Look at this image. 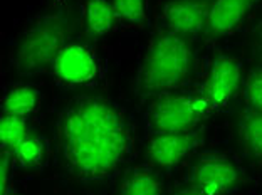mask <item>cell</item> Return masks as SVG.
Returning a JSON list of instances; mask_svg holds the SVG:
<instances>
[{"label":"cell","mask_w":262,"mask_h":195,"mask_svg":"<svg viewBox=\"0 0 262 195\" xmlns=\"http://www.w3.org/2000/svg\"><path fill=\"white\" fill-rule=\"evenodd\" d=\"M62 168L81 185H103L136 157V132L120 103L99 94H76L56 121Z\"/></svg>","instance_id":"1"},{"label":"cell","mask_w":262,"mask_h":195,"mask_svg":"<svg viewBox=\"0 0 262 195\" xmlns=\"http://www.w3.org/2000/svg\"><path fill=\"white\" fill-rule=\"evenodd\" d=\"M77 19L74 9L64 5L34 15L10 46V69L27 78L51 73L57 56L74 37Z\"/></svg>","instance_id":"2"},{"label":"cell","mask_w":262,"mask_h":195,"mask_svg":"<svg viewBox=\"0 0 262 195\" xmlns=\"http://www.w3.org/2000/svg\"><path fill=\"white\" fill-rule=\"evenodd\" d=\"M195 42L155 29L143 52L135 91L150 99L158 94L185 90L195 73Z\"/></svg>","instance_id":"3"},{"label":"cell","mask_w":262,"mask_h":195,"mask_svg":"<svg viewBox=\"0 0 262 195\" xmlns=\"http://www.w3.org/2000/svg\"><path fill=\"white\" fill-rule=\"evenodd\" d=\"M205 118L196 90H177L148 99L143 123L146 133H183L199 128Z\"/></svg>","instance_id":"4"},{"label":"cell","mask_w":262,"mask_h":195,"mask_svg":"<svg viewBox=\"0 0 262 195\" xmlns=\"http://www.w3.org/2000/svg\"><path fill=\"white\" fill-rule=\"evenodd\" d=\"M244 79L246 71L239 57L224 52L213 54L204 71V79L196 90L205 115L210 116L224 110L237 96V93L242 91Z\"/></svg>","instance_id":"5"},{"label":"cell","mask_w":262,"mask_h":195,"mask_svg":"<svg viewBox=\"0 0 262 195\" xmlns=\"http://www.w3.org/2000/svg\"><path fill=\"white\" fill-rule=\"evenodd\" d=\"M242 180V165L227 151L205 150L190 160L187 182L210 195H230Z\"/></svg>","instance_id":"6"},{"label":"cell","mask_w":262,"mask_h":195,"mask_svg":"<svg viewBox=\"0 0 262 195\" xmlns=\"http://www.w3.org/2000/svg\"><path fill=\"white\" fill-rule=\"evenodd\" d=\"M51 74L61 86L89 88L101 79L103 64L91 44L71 40L54 61Z\"/></svg>","instance_id":"7"},{"label":"cell","mask_w":262,"mask_h":195,"mask_svg":"<svg viewBox=\"0 0 262 195\" xmlns=\"http://www.w3.org/2000/svg\"><path fill=\"white\" fill-rule=\"evenodd\" d=\"M210 0H165L155 12V29L196 42L204 37Z\"/></svg>","instance_id":"8"},{"label":"cell","mask_w":262,"mask_h":195,"mask_svg":"<svg viewBox=\"0 0 262 195\" xmlns=\"http://www.w3.org/2000/svg\"><path fill=\"white\" fill-rule=\"evenodd\" d=\"M200 145V128L183 133H146L145 151L148 163L170 172L192 160Z\"/></svg>","instance_id":"9"},{"label":"cell","mask_w":262,"mask_h":195,"mask_svg":"<svg viewBox=\"0 0 262 195\" xmlns=\"http://www.w3.org/2000/svg\"><path fill=\"white\" fill-rule=\"evenodd\" d=\"M257 4L259 0H210L204 39L219 40L235 34Z\"/></svg>","instance_id":"10"},{"label":"cell","mask_w":262,"mask_h":195,"mask_svg":"<svg viewBox=\"0 0 262 195\" xmlns=\"http://www.w3.org/2000/svg\"><path fill=\"white\" fill-rule=\"evenodd\" d=\"M118 195H166L163 172L151 163L133 165L124 172Z\"/></svg>","instance_id":"11"},{"label":"cell","mask_w":262,"mask_h":195,"mask_svg":"<svg viewBox=\"0 0 262 195\" xmlns=\"http://www.w3.org/2000/svg\"><path fill=\"white\" fill-rule=\"evenodd\" d=\"M42 106V93L31 82H15L5 90L0 101V110L4 115H14L31 118L39 113Z\"/></svg>","instance_id":"12"},{"label":"cell","mask_w":262,"mask_h":195,"mask_svg":"<svg viewBox=\"0 0 262 195\" xmlns=\"http://www.w3.org/2000/svg\"><path fill=\"white\" fill-rule=\"evenodd\" d=\"M237 140L247 160L262 168V113L242 108L237 118Z\"/></svg>","instance_id":"13"},{"label":"cell","mask_w":262,"mask_h":195,"mask_svg":"<svg viewBox=\"0 0 262 195\" xmlns=\"http://www.w3.org/2000/svg\"><path fill=\"white\" fill-rule=\"evenodd\" d=\"M81 20L86 34L94 39L106 37L118 29L111 0H82Z\"/></svg>","instance_id":"14"},{"label":"cell","mask_w":262,"mask_h":195,"mask_svg":"<svg viewBox=\"0 0 262 195\" xmlns=\"http://www.w3.org/2000/svg\"><path fill=\"white\" fill-rule=\"evenodd\" d=\"M15 167L22 170H39L46 167L47 157H49V143L40 135L29 133L15 150H12Z\"/></svg>","instance_id":"15"},{"label":"cell","mask_w":262,"mask_h":195,"mask_svg":"<svg viewBox=\"0 0 262 195\" xmlns=\"http://www.w3.org/2000/svg\"><path fill=\"white\" fill-rule=\"evenodd\" d=\"M118 29L140 31L148 24V0H111Z\"/></svg>","instance_id":"16"},{"label":"cell","mask_w":262,"mask_h":195,"mask_svg":"<svg viewBox=\"0 0 262 195\" xmlns=\"http://www.w3.org/2000/svg\"><path fill=\"white\" fill-rule=\"evenodd\" d=\"M29 121H31L29 118L2 113L0 116V146L2 150H15V146L31 133Z\"/></svg>","instance_id":"17"},{"label":"cell","mask_w":262,"mask_h":195,"mask_svg":"<svg viewBox=\"0 0 262 195\" xmlns=\"http://www.w3.org/2000/svg\"><path fill=\"white\" fill-rule=\"evenodd\" d=\"M244 108L262 113V66L255 64L246 73L242 86Z\"/></svg>","instance_id":"18"},{"label":"cell","mask_w":262,"mask_h":195,"mask_svg":"<svg viewBox=\"0 0 262 195\" xmlns=\"http://www.w3.org/2000/svg\"><path fill=\"white\" fill-rule=\"evenodd\" d=\"M247 42L255 64L262 66V12L254 17L247 29Z\"/></svg>","instance_id":"19"},{"label":"cell","mask_w":262,"mask_h":195,"mask_svg":"<svg viewBox=\"0 0 262 195\" xmlns=\"http://www.w3.org/2000/svg\"><path fill=\"white\" fill-rule=\"evenodd\" d=\"M0 177H2V184H0V195L9 190V187L12 185V170L15 168L14 158L12 153L7 150H2V157H0Z\"/></svg>","instance_id":"20"},{"label":"cell","mask_w":262,"mask_h":195,"mask_svg":"<svg viewBox=\"0 0 262 195\" xmlns=\"http://www.w3.org/2000/svg\"><path fill=\"white\" fill-rule=\"evenodd\" d=\"M171 195H210V193H207L205 190H202V188H199L196 185L190 184V182H185L182 187L175 188V190L171 192Z\"/></svg>","instance_id":"21"},{"label":"cell","mask_w":262,"mask_h":195,"mask_svg":"<svg viewBox=\"0 0 262 195\" xmlns=\"http://www.w3.org/2000/svg\"><path fill=\"white\" fill-rule=\"evenodd\" d=\"M2 195H24V193H22V192H19V190H17V188H15V185L12 184V185L9 187V190L5 192V193H2Z\"/></svg>","instance_id":"22"}]
</instances>
